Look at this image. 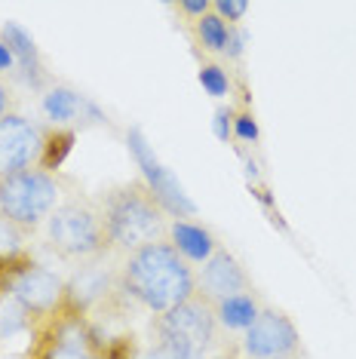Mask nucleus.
I'll use <instances>...</instances> for the list:
<instances>
[{
  "label": "nucleus",
  "mask_w": 356,
  "mask_h": 359,
  "mask_svg": "<svg viewBox=\"0 0 356 359\" xmlns=\"http://www.w3.org/2000/svg\"><path fill=\"white\" fill-rule=\"evenodd\" d=\"M200 83H203V89L209 95H215V99H221V95L231 89L228 71L218 68V65H203V68H200Z\"/></svg>",
  "instance_id": "obj_20"
},
{
  "label": "nucleus",
  "mask_w": 356,
  "mask_h": 359,
  "mask_svg": "<svg viewBox=\"0 0 356 359\" xmlns=\"http://www.w3.org/2000/svg\"><path fill=\"white\" fill-rule=\"evenodd\" d=\"M212 6H215V15H218V19H228V22L242 19V15H246V10H249L246 0H218V4H212Z\"/></svg>",
  "instance_id": "obj_22"
},
{
  "label": "nucleus",
  "mask_w": 356,
  "mask_h": 359,
  "mask_svg": "<svg viewBox=\"0 0 356 359\" xmlns=\"http://www.w3.org/2000/svg\"><path fill=\"white\" fill-rule=\"evenodd\" d=\"M19 249H22V233H19V227H15L13 222H6V218L0 215V258H13Z\"/></svg>",
  "instance_id": "obj_21"
},
{
  "label": "nucleus",
  "mask_w": 356,
  "mask_h": 359,
  "mask_svg": "<svg viewBox=\"0 0 356 359\" xmlns=\"http://www.w3.org/2000/svg\"><path fill=\"white\" fill-rule=\"evenodd\" d=\"M197 34L203 40L206 50L212 53H224L228 50V37H231V28L224 19H218L215 13H206L203 19H197Z\"/></svg>",
  "instance_id": "obj_18"
},
{
  "label": "nucleus",
  "mask_w": 356,
  "mask_h": 359,
  "mask_svg": "<svg viewBox=\"0 0 356 359\" xmlns=\"http://www.w3.org/2000/svg\"><path fill=\"white\" fill-rule=\"evenodd\" d=\"M242 40H246V37H242L240 31H233V28H231V37H228V50H224V53L231 55V59H240V55H242Z\"/></svg>",
  "instance_id": "obj_26"
},
{
  "label": "nucleus",
  "mask_w": 356,
  "mask_h": 359,
  "mask_svg": "<svg viewBox=\"0 0 356 359\" xmlns=\"http://www.w3.org/2000/svg\"><path fill=\"white\" fill-rule=\"evenodd\" d=\"M212 313H215V323L224 325V329L246 332L249 325L258 320L261 307H258V301L249 295V292H240V295H231V298L215 301V304H212Z\"/></svg>",
  "instance_id": "obj_15"
},
{
  "label": "nucleus",
  "mask_w": 356,
  "mask_h": 359,
  "mask_svg": "<svg viewBox=\"0 0 356 359\" xmlns=\"http://www.w3.org/2000/svg\"><path fill=\"white\" fill-rule=\"evenodd\" d=\"M114 273L102 264H86L71 276L68 285H64V304H68L74 313H83V310L95 307L99 301H104L114 292Z\"/></svg>",
  "instance_id": "obj_11"
},
{
  "label": "nucleus",
  "mask_w": 356,
  "mask_h": 359,
  "mask_svg": "<svg viewBox=\"0 0 356 359\" xmlns=\"http://www.w3.org/2000/svg\"><path fill=\"white\" fill-rule=\"evenodd\" d=\"M43 135L31 120L19 114L0 117V178L34 169L43 160Z\"/></svg>",
  "instance_id": "obj_6"
},
{
  "label": "nucleus",
  "mask_w": 356,
  "mask_h": 359,
  "mask_svg": "<svg viewBox=\"0 0 356 359\" xmlns=\"http://www.w3.org/2000/svg\"><path fill=\"white\" fill-rule=\"evenodd\" d=\"M298 347V329L280 310H261L242 334V350L249 359H295Z\"/></svg>",
  "instance_id": "obj_7"
},
{
  "label": "nucleus",
  "mask_w": 356,
  "mask_h": 359,
  "mask_svg": "<svg viewBox=\"0 0 356 359\" xmlns=\"http://www.w3.org/2000/svg\"><path fill=\"white\" fill-rule=\"evenodd\" d=\"M117 285L135 304L160 316L197 295V276L166 240L129 252V258L120 267Z\"/></svg>",
  "instance_id": "obj_1"
},
{
  "label": "nucleus",
  "mask_w": 356,
  "mask_h": 359,
  "mask_svg": "<svg viewBox=\"0 0 356 359\" xmlns=\"http://www.w3.org/2000/svg\"><path fill=\"white\" fill-rule=\"evenodd\" d=\"M10 295L19 301L28 313H50L64 298V283L50 267L28 264L10 280Z\"/></svg>",
  "instance_id": "obj_9"
},
{
  "label": "nucleus",
  "mask_w": 356,
  "mask_h": 359,
  "mask_svg": "<svg viewBox=\"0 0 356 359\" xmlns=\"http://www.w3.org/2000/svg\"><path fill=\"white\" fill-rule=\"evenodd\" d=\"M59 203V184L46 169H25L0 178V215L15 227H34Z\"/></svg>",
  "instance_id": "obj_3"
},
{
  "label": "nucleus",
  "mask_w": 356,
  "mask_h": 359,
  "mask_svg": "<svg viewBox=\"0 0 356 359\" xmlns=\"http://www.w3.org/2000/svg\"><path fill=\"white\" fill-rule=\"evenodd\" d=\"M249 289V280H246V271L240 267V261L228 255V252L215 249V255L203 264V271L197 276V295L215 304L221 298H231V295H240V292Z\"/></svg>",
  "instance_id": "obj_10"
},
{
  "label": "nucleus",
  "mask_w": 356,
  "mask_h": 359,
  "mask_svg": "<svg viewBox=\"0 0 356 359\" xmlns=\"http://www.w3.org/2000/svg\"><path fill=\"white\" fill-rule=\"evenodd\" d=\"M0 40H4L6 50L13 53L15 65L25 71V77L34 86H40V80H43V68H40V55H37L34 37H31L22 25H15V22H6V25H4V37H0Z\"/></svg>",
  "instance_id": "obj_13"
},
{
  "label": "nucleus",
  "mask_w": 356,
  "mask_h": 359,
  "mask_svg": "<svg viewBox=\"0 0 356 359\" xmlns=\"http://www.w3.org/2000/svg\"><path fill=\"white\" fill-rule=\"evenodd\" d=\"M206 353H200L191 341H184L182 334L172 332H160L157 329V344H153L142 359H203Z\"/></svg>",
  "instance_id": "obj_17"
},
{
  "label": "nucleus",
  "mask_w": 356,
  "mask_h": 359,
  "mask_svg": "<svg viewBox=\"0 0 356 359\" xmlns=\"http://www.w3.org/2000/svg\"><path fill=\"white\" fill-rule=\"evenodd\" d=\"M102 227L108 243L123 252H139L160 243L166 233V218L153 194L142 184H123L104 197Z\"/></svg>",
  "instance_id": "obj_2"
},
{
  "label": "nucleus",
  "mask_w": 356,
  "mask_h": 359,
  "mask_svg": "<svg viewBox=\"0 0 356 359\" xmlns=\"http://www.w3.org/2000/svg\"><path fill=\"white\" fill-rule=\"evenodd\" d=\"M6 102H10V95H6L4 83H0V117H6Z\"/></svg>",
  "instance_id": "obj_28"
},
{
  "label": "nucleus",
  "mask_w": 356,
  "mask_h": 359,
  "mask_svg": "<svg viewBox=\"0 0 356 359\" xmlns=\"http://www.w3.org/2000/svg\"><path fill=\"white\" fill-rule=\"evenodd\" d=\"M50 359H95L89 350V334L80 329V323H68L62 325L55 334V347Z\"/></svg>",
  "instance_id": "obj_16"
},
{
  "label": "nucleus",
  "mask_w": 356,
  "mask_h": 359,
  "mask_svg": "<svg viewBox=\"0 0 356 359\" xmlns=\"http://www.w3.org/2000/svg\"><path fill=\"white\" fill-rule=\"evenodd\" d=\"M0 359H19V356H0Z\"/></svg>",
  "instance_id": "obj_29"
},
{
  "label": "nucleus",
  "mask_w": 356,
  "mask_h": 359,
  "mask_svg": "<svg viewBox=\"0 0 356 359\" xmlns=\"http://www.w3.org/2000/svg\"><path fill=\"white\" fill-rule=\"evenodd\" d=\"M233 133H237L240 138H246V142H255V138H258V126H255V120L249 117V114H240V117L233 120Z\"/></svg>",
  "instance_id": "obj_23"
},
{
  "label": "nucleus",
  "mask_w": 356,
  "mask_h": 359,
  "mask_svg": "<svg viewBox=\"0 0 356 359\" xmlns=\"http://www.w3.org/2000/svg\"><path fill=\"white\" fill-rule=\"evenodd\" d=\"M28 325V310L19 304L13 295L0 298V341L13 338Z\"/></svg>",
  "instance_id": "obj_19"
},
{
  "label": "nucleus",
  "mask_w": 356,
  "mask_h": 359,
  "mask_svg": "<svg viewBox=\"0 0 356 359\" xmlns=\"http://www.w3.org/2000/svg\"><path fill=\"white\" fill-rule=\"evenodd\" d=\"M43 114L53 120V123H71V120H77V117L104 120V114L95 108L93 102H86L83 95H77L74 89H64V86H55L46 93Z\"/></svg>",
  "instance_id": "obj_12"
},
{
  "label": "nucleus",
  "mask_w": 356,
  "mask_h": 359,
  "mask_svg": "<svg viewBox=\"0 0 356 359\" xmlns=\"http://www.w3.org/2000/svg\"><path fill=\"white\" fill-rule=\"evenodd\" d=\"M126 144H129V154H132L135 163H139L144 182H148V191L153 194V200L160 203V209L169 212V215H175V218L193 215V212H197L193 200L184 194V187L178 184V178L157 160V154H153V148L148 144V138H144L142 129H129Z\"/></svg>",
  "instance_id": "obj_5"
},
{
  "label": "nucleus",
  "mask_w": 356,
  "mask_h": 359,
  "mask_svg": "<svg viewBox=\"0 0 356 359\" xmlns=\"http://www.w3.org/2000/svg\"><path fill=\"white\" fill-rule=\"evenodd\" d=\"M212 129H215V135L221 138V142H228V138L233 135V117H231V111H218L215 120H212Z\"/></svg>",
  "instance_id": "obj_24"
},
{
  "label": "nucleus",
  "mask_w": 356,
  "mask_h": 359,
  "mask_svg": "<svg viewBox=\"0 0 356 359\" xmlns=\"http://www.w3.org/2000/svg\"><path fill=\"white\" fill-rule=\"evenodd\" d=\"M46 222H50L53 249L64 258H95L108 243L102 215H95L83 203H62Z\"/></svg>",
  "instance_id": "obj_4"
},
{
  "label": "nucleus",
  "mask_w": 356,
  "mask_h": 359,
  "mask_svg": "<svg viewBox=\"0 0 356 359\" xmlns=\"http://www.w3.org/2000/svg\"><path fill=\"white\" fill-rule=\"evenodd\" d=\"M157 329L160 332H172V334H182L184 341H191L200 353H206L209 344L215 341V313H212V304L203 301L200 295H193L191 301L172 307L169 313L157 316Z\"/></svg>",
  "instance_id": "obj_8"
},
{
  "label": "nucleus",
  "mask_w": 356,
  "mask_h": 359,
  "mask_svg": "<svg viewBox=\"0 0 356 359\" xmlns=\"http://www.w3.org/2000/svg\"><path fill=\"white\" fill-rule=\"evenodd\" d=\"M169 236H172V246L184 261H197V264H206L209 258L215 255V240L209 236V231H203L200 224L191 222H175L169 227Z\"/></svg>",
  "instance_id": "obj_14"
},
{
  "label": "nucleus",
  "mask_w": 356,
  "mask_h": 359,
  "mask_svg": "<svg viewBox=\"0 0 356 359\" xmlns=\"http://www.w3.org/2000/svg\"><path fill=\"white\" fill-rule=\"evenodd\" d=\"M13 65H15V59H13V53H10V50H6V43H4V40H0V71H10V68H13Z\"/></svg>",
  "instance_id": "obj_27"
},
{
  "label": "nucleus",
  "mask_w": 356,
  "mask_h": 359,
  "mask_svg": "<svg viewBox=\"0 0 356 359\" xmlns=\"http://www.w3.org/2000/svg\"><path fill=\"white\" fill-rule=\"evenodd\" d=\"M209 0H184V4H178V10L182 13H188V15H200V19H203V15L209 13Z\"/></svg>",
  "instance_id": "obj_25"
}]
</instances>
